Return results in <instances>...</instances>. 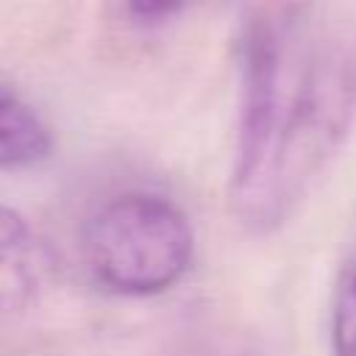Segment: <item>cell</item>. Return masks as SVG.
Returning a JSON list of instances; mask_svg holds the SVG:
<instances>
[{"mask_svg":"<svg viewBox=\"0 0 356 356\" xmlns=\"http://www.w3.org/2000/svg\"><path fill=\"white\" fill-rule=\"evenodd\" d=\"M350 83L331 64L284 67L267 25L245 42V83L231 206L250 231H270L298 206L345 136Z\"/></svg>","mask_w":356,"mask_h":356,"instance_id":"cell-1","label":"cell"},{"mask_svg":"<svg viewBox=\"0 0 356 356\" xmlns=\"http://www.w3.org/2000/svg\"><path fill=\"white\" fill-rule=\"evenodd\" d=\"M44 275L42 248L17 211L0 206V312H19L33 303Z\"/></svg>","mask_w":356,"mask_h":356,"instance_id":"cell-3","label":"cell"},{"mask_svg":"<svg viewBox=\"0 0 356 356\" xmlns=\"http://www.w3.org/2000/svg\"><path fill=\"white\" fill-rule=\"evenodd\" d=\"M50 131L33 106L6 81H0V170L31 167L47 159Z\"/></svg>","mask_w":356,"mask_h":356,"instance_id":"cell-4","label":"cell"},{"mask_svg":"<svg viewBox=\"0 0 356 356\" xmlns=\"http://www.w3.org/2000/svg\"><path fill=\"white\" fill-rule=\"evenodd\" d=\"M192 250L186 214L153 192H122L106 200L81 231V253L92 278L128 298L172 289L186 275Z\"/></svg>","mask_w":356,"mask_h":356,"instance_id":"cell-2","label":"cell"},{"mask_svg":"<svg viewBox=\"0 0 356 356\" xmlns=\"http://www.w3.org/2000/svg\"><path fill=\"white\" fill-rule=\"evenodd\" d=\"M186 3L189 0H128V11L142 22H159L181 11Z\"/></svg>","mask_w":356,"mask_h":356,"instance_id":"cell-6","label":"cell"},{"mask_svg":"<svg viewBox=\"0 0 356 356\" xmlns=\"http://www.w3.org/2000/svg\"><path fill=\"white\" fill-rule=\"evenodd\" d=\"M331 356H356V256L345 261L334 289Z\"/></svg>","mask_w":356,"mask_h":356,"instance_id":"cell-5","label":"cell"}]
</instances>
